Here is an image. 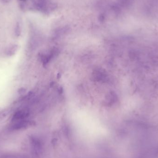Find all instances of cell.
<instances>
[{"instance_id":"obj_8","label":"cell","mask_w":158,"mask_h":158,"mask_svg":"<svg viewBox=\"0 0 158 158\" xmlns=\"http://www.w3.org/2000/svg\"><path fill=\"white\" fill-rule=\"evenodd\" d=\"M19 1H22V2H25L27 1V0H19Z\"/></svg>"},{"instance_id":"obj_7","label":"cell","mask_w":158,"mask_h":158,"mask_svg":"<svg viewBox=\"0 0 158 158\" xmlns=\"http://www.w3.org/2000/svg\"><path fill=\"white\" fill-rule=\"evenodd\" d=\"M1 2H3V3H7L11 1V0H1Z\"/></svg>"},{"instance_id":"obj_5","label":"cell","mask_w":158,"mask_h":158,"mask_svg":"<svg viewBox=\"0 0 158 158\" xmlns=\"http://www.w3.org/2000/svg\"><path fill=\"white\" fill-rule=\"evenodd\" d=\"M15 34L16 37H19L21 34V28L19 22H17L15 27Z\"/></svg>"},{"instance_id":"obj_4","label":"cell","mask_w":158,"mask_h":158,"mask_svg":"<svg viewBox=\"0 0 158 158\" xmlns=\"http://www.w3.org/2000/svg\"><path fill=\"white\" fill-rule=\"evenodd\" d=\"M19 47L18 45H13L7 48V49L6 50L5 54L8 57H11L14 55L17 51L18 50Z\"/></svg>"},{"instance_id":"obj_6","label":"cell","mask_w":158,"mask_h":158,"mask_svg":"<svg viewBox=\"0 0 158 158\" xmlns=\"http://www.w3.org/2000/svg\"><path fill=\"white\" fill-rule=\"evenodd\" d=\"M105 19V16L103 15H100L99 17V20L100 22H103Z\"/></svg>"},{"instance_id":"obj_1","label":"cell","mask_w":158,"mask_h":158,"mask_svg":"<svg viewBox=\"0 0 158 158\" xmlns=\"http://www.w3.org/2000/svg\"><path fill=\"white\" fill-rule=\"evenodd\" d=\"M30 111L28 109H23L15 112L12 118V121L17 122L25 120L29 116Z\"/></svg>"},{"instance_id":"obj_2","label":"cell","mask_w":158,"mask_h":158,"mask_svg":"<svg viewBox=\"0 0 158 158\" xmlns=\"http://www.w3.org/2000/svg\"><path fill=\"white\" fill-rule=\"evenodd\" d=\"M93 78L97 81L105 82L108 80L107 75L102 69H97L94 70Z\"/></svg>"},{"instance_id":"obj_3","label":"cell","mask_w":158,"mask_h":158,"mask_svg":"<svg viewBox=\"0 0 158 158\" xmlns=\"http://www.w3.org/2000/svg\"><path fill=\"white\" fill-rule=\"evenodd\" d=\"M29 124V122L28 121L25 120H23L15 122L12 126V128L15 130H18L26 128L28 126Z\"/></svg>"}]
</instances>
